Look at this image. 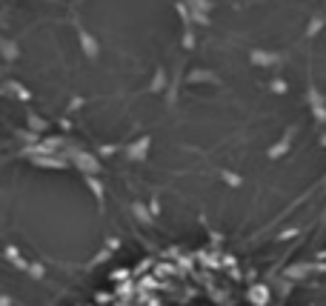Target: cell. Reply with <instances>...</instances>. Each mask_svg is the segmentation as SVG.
I'll return each instance as SVG.
<instances>
[{"mask_svg": "<svg viewBox=\"0 0 326 306\" xmlns=\"http://www.w3.org/2000/svg\"><path fill=\"white\" fill-rule=\"evenodd\" d=\"M100 306H264L235 263L215 255H169L138 266Z\"/></svg>", "mask_w": 326, "mask_h": 306, "instance_id": "6da1fadb", "label": "cell"}]
</instances>
